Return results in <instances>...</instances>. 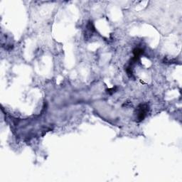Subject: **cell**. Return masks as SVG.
Wrapping results in <instances>:
<instances>
[{
    "label": "cell",
    "instance_id": "3957f363",
    "mask_svg": "<svg viewBox=\"0 0 182 182\" xmlns=\"http://www.w3.org/2000/svg\"><path fill=\"white\" fill-rule=\"evenodd\" d=\"M133 66L134 65L129 63V65L126 68V73L130 78H132L133 76Z\"/></svg>",
    "mask_w": 182,
    "mask_h": 182
},
{
    "label": "cell",
    "instance_id": "7a4b0ae2",
    "mask_svg": "<svg viewBox=\"0 0 182 182\" xmlns=\"http://www.w3.org/2000/svg\"><path fill=\"white\" fill-rule=\"evenodd\" d=\"M96 32V28H95V26L93 23V21H89L88 24H87L86 27V31L84 33V38L85 40L88 41L90 39L91 37L93 36V33Z\"/></svg>",
    "mask_w": 182,
    "mask_h": 182
},
{
    "label": "cell",
    "instance_id": "277c9868",
    "mask_svg": "<svg viewBox=\"0 0 182 182\" xmlns=\"http://www.w3.org/2000/svg\"><path fill=\"white\" fill-rule=\"evenodd\" d=\"M117 90H118V87L115 86V87H113V88H112L107 89V90H106V93L108 94H109V95H112L113 93H115Z\"/></svg>",
    "mask_w": 182,
    "mask_h": 182
},
{
    "label": "cell",
    "instance_id": "6da1fadb",
    "mask_svg": "<svg viewBox=\"0 0 182 182\" xmlns=\"http://www.w3.org/2000/svg\"><path fill=\"white\" fill-rule=\"evenodd\" d=\"M149 108L147 104H140L135 110L136 119L137 122H142L144 120L149 112Z\"/></svg>",
    "mask_w": 182,
    "mask_h": 182
}]
</instances>
